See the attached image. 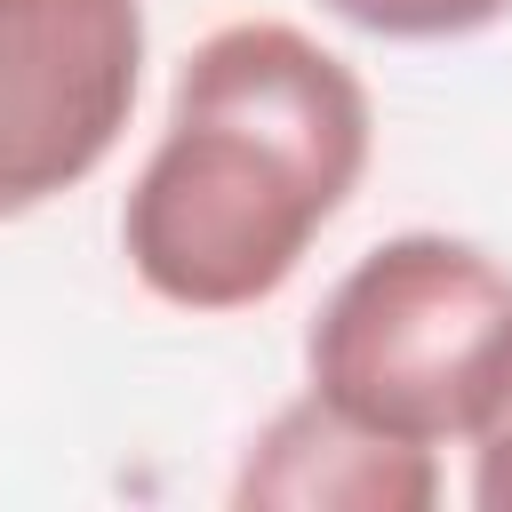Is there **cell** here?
<instances>
[{"instance_id": "obj_1", "label": "cell", "mask_w": 512, "mask_h": 512, "mask_svg": "<svg viewBox=\"0 0 512 512\" xmlns=\"http://www.w3.org/2000/svg\"><path fill=\"white\" fill-rule=\"evenodd\" d=\"M376 160L368 80L304 24H216L168 88V120L128 176L120 256L168 312L272 304Z\"/></svg>"}, {"instance_id": "obj_2", "label": "cell", "mask_w": 512, "mask_h": 512, "mask_svg": "<svg viewBox=\"0 0 512 512\" xmlns=\"http://www.w3.org/2000/svg\"><path fill=\"white\" fill-rule=\"evenodd\" d=\"M512 376V264L456 232H392L344 264L304 336V384L416 448H464Z\"/></svg>"}, {"instance_id": "obj_3", "label": "cell", "mask_w": 512, "mask_h": 512, "mask_svg": "<svg viewBox=\"0 0 512 512\" xmlns=\"http://www.w3.org/2000/svg\"><path fill=\"white\" fill-rule=\"evenodd\" d=\"M144 96V0H0V224L80 192Z\"/></svg>"}, {"instance_id": "obj_4", "label": "cell", "mask_w": 512, "mask_h": 512, "mask_svg": "<svg viewBox=\"0 0 512 512\" xmlns=\"http://www.w3.org/2000/svg\"><path fill=\"white\" fill-rule=\"evenodd\" d=\"M240 512H432L440 504V448L392 440L344 408H328L312 384L272 408L232 472Z\"/></svg>"}, {"instance_id": "obj_5", "label": "cell", "mask_w": 512, "mask_h": 512, "mask_svg": "<svg viewBox=\"0 0 512 512\" xmlns=\"http://www.w3.org/2000/svg\"><path fill=\"white\" fill-rule=\"evenodd\" d=\"M320 8L376 40H472L512 16V0H320Z\"/></svg>"}, {"instance_id": "obj_6", "label": "cell", "mask_w": 512, "mask_h": 512, "mask_svg": "<svg viewBox=\"0 0 512 512\" xmlns=\"http://www.w3.org/2000/svg\"><path fill=\"white\" fill-rule=\"evenodd\" d=\"M464 456H472L464 496H472L480 512H512V376L496 384V400H488V416L472 424Z\"/></svg>"}]
</instances>
